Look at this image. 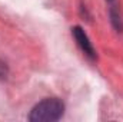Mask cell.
Returning a JSON list of instances; mask_svg holds the SVG:
<instances>
[{
  "label": "cell",
  "mask_w": 123,
  "mask_h": 122,
  "mask_svg": "<svg viewBox=\"0 0 123 122\" xmlns=\"http://www.w3.org/2000/svg\"><path fill=\"white\" fill-rule=\"evenodd\" d=\"M64 114V105L57 98H46L31 109L29 119L31 122H55Z\"/></svg>",
  "instance_id": "cell-1"
},
{
  "label": "cell",
  "mask_w": 123,
  "mask_h": 122,
  "mask_svg": "<svg viewBox=\"0 0 123 122\" xmlns=\"http://www.w3.org/2000/svg\"><path fill=\"white\" fill-rule=\"evenodd\" d=\"M72 34H73V37L76 39L79 47L83 50V53H85L89 59H92V61L96 59V50H94V47H93L90 39H89L87 34L85 33V30H83L80 26H74V27L72 29Z\"/></svg>",
  "instance_id": "cell-2"
},
{
  "label": "cell",
  "mask_w": 123,
  "mask_h": 122,
  "mask_svg": "<svg viewBox=\"0 0 123 122\" xmlns=\"http://www.w3.org/2000/svg\"><path fill=\"white\" fill-rule=\"evenodd\" d=\"M110 16H112V22H113V25H115L117 29H122L120 16H119V13H116V10H115V9H112V12H110Z\"/></svg>",
  "instance_id": "cell-3"
}]
</instances>
